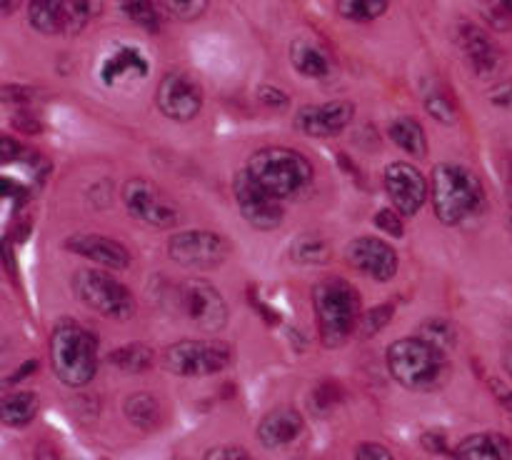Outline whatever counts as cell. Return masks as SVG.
Segmentation results:
<instances>
[{"label": "cell", "mask_w": 512, "mask_h": 460, "mask_svg": "<svg viewBox=\"0 0 512 460\" xmlns=\"http://www.w3.org/2000/svg\"><path fill=\"white\" fill-rule=\"evenodd\" d=\"M0 8H3V13L8 15V13H13V8H15V0H0Z\"/></svg>", "instance_id": "681fc988"}, {"label": "cell", "mask_w": 512, "mask_h": 460, "mask_svg": "<svg viewBox=\"0 0 512 460\" xmlns=\"http://www.w3.org/2000/svg\"><path fill=\"white\" fill-rule=\"evenodd\" d=\"M250 175L278 200L295 198L313 183V165L293 148H263L245 165Z\"/></svg>", "instance_id": "277c9868"}, {"label": "cell", "mask_w": 512, "mask_h": 460, "mask_svg": "<svg viewBox=\"0 0 512 460\" xmlns=\"http://www.w3.org/2000/svg\"><path fill=\"white\" fill-rule=\"evenodd\" d=\"M388 10V0H338V13L353 23H370Z\"/></svg>", "instance_id": "f546056e"}, {"label": "cell", "mask_w": 512, "mask_h": 460, "mask_svg": "<svg viewBox=\"0 0 512 460\" xmlns=\"http://www.w3.org/2000/svg\"><path fill=\"white\" fill-rule=\"evenodd\" d=\"M420 440H423V445L430 453H448V440H445V435L440 430H428Z\"/></svg>", "instance_id": "7bdbcfd3"}, {"label": "cell", "mask_w": 512, "mask_h": 460, "mask_svg": "<svg viewBox=\"0 0 512 460\" xmlns=\"http://www.w3.org/2000/svg\"><path fill=\"white\" fill-rule=\"evenodd\" d=\"M303 415L295 408H275L260 420L258 425V440L265 448L275 450L290 445L300 433H303Z\"/></svg>", "instance_id": "ac0fdd59"}, {"label": "cell", "mask_w": 512, "mask_h": 460, "mask_svg": "<svg viewBox=\"0 0 512 460\" xmlns=\"http://www.w3.org/2000/svg\"><path fill=\"white\" fill-rule=\"evenodd\" d=\"M455 460H512V440L503 433H475L460 440Z\"/></svg>", "instance_id": "ffe728a7"}, {"label": "cell", "mask_w": 512, "mask_h": 460, "mask_svg": "<svg viewBox=\"0 0 512 460\" xmlns=\"http://www.w3.org/2000/svg\"><path fill=\"white\" fill-rule=\"evenodd\" d=\"M355 460H395L385 445L380 443H360L355 450Z\"/></svg>", "instance_id": "74e56055"}, {"label": "cell", "mask_w": 512, "mask_h": 460, "mask_svg": "<svg viewBox=\"0 0 512 460\" xmlns=\"http://www.w3.org/2000/svg\"><path fill=\"white\" fill-rule=\"evenodd\" d=\"M120 10L135 25H140L143 30H150V33H158L160 25H163V13L155 5V0H120Z\"/></svg>", "instance_id": "f1b7e54d"}, {"label": "cell", "mask_w": 512, "mask_h": 460, "mask_svg": "<svg viewBox=\"0 0 512 460\" xmlns=\"http://www.w3.org/2000/svg\"><path fill=\"white\" fill-rule=\"evenodd\" d=\"M388 370L403 388L435 390L445 380V353L428 340L400 338L388 348Z\"/></svg>", "instance_id": "5b68a950"}, {"label": "cell", "mask_w": 512, "mask_h": 460, "mask_svg": "<svg viewBox=\"0 0 512 460\" xmlns=\"http://www.w3.org/2000/svg\"><path fill=\"white\" fill-rule=\"evenodd\" d=\"M35 460H60V458H58V453H55L53 445L40 443L38 450H35Z\"/></svg>", "instance_id": "bcb514c9"}, {"label": "cell", "mask_w": 512, "mask_h": 460, "mask_svg": "<svg viewBox=\"0 0 512 460\" xmlns=\"http://www.w3.org/2000/svg\"><path fill=\"white\" fill-rule=\"evenodd\" d=\"M375 225H378L380 230H385L388 235H393V238H400V235H403V218H400L398 210H378V213H375Z\"/></svg>", "instance_id": "d590c367"}, {"label": "cell", "mask_w": 512, "mask_h": 460, "mask_svg": "<svg viewBox=\"0 0 512 460\" xmlns=\"http://www.w3.org/2000/svg\"><path fill=\"white\" fill-rule=\"evenodd\" d=\"M108 363L115 365L123 373H145V370L153 368L155 355L148 345L130 343L123 345V348H115L113 353L108 355Z\"/></svg>", "instance_id": "4316f807"}, {"label": "cell", "mask_w": 512, "mask_h": 460, "mask_svg": "<svg viewBox=\"0 0 512 460\" xmlns=\"http://www.w3.org/2000/svg\"><path fill=\"white\" fill-rule=\"evenodd\" d=\"M313 308L318 318L320 340L328 348H340L360 323V298L343 278L320 280L313 290Z\"/></svg>", "instance_id": "3957f363"}, {"label": "cell", "mask_w": 512, "mask_h": 460, "mask_svg": "<svg viewBox=\"0 0 512 460\" xmlns=\"http://www.w3.org/2000/svg\"><path fill=\"white\" fill-rule=\"evenodd\" d=\"M503 368L508 370V375L512 378V348L505 350V355H503Z\"/></svg>", "instance_id": "c3c4849f"}, {"label": "cell", "mask_w": 512, "mask_h": 460, "mask_svg": "<svg viewBox=\"0 0 512 460\" xmlns=\"http://www.w3.org/2000/svg\"><path fill=\"white\" fill-rule=\"evenodd\" d=\"M388 133L390 138H393V143L398 145V148H403L405 153L415 155V158L428 153V138H425L423 125H420L415 118H410V115H403V118L393 120Z\"/></svg>", "instance_id": "cb8c5ba5"}, {"label": "cell", "mask_w": 512, "mask_h": 460, "mask_svg": "<svg viewBox=\"0 0 512 460\" xmlns=\"http://www.w3.org/2000/svg\"><path fill=\"white\" fill-rule=\"evenodd\" d=\"M125 418L143 433H153L163 425V405L150 393H135L123 403Z\"/></svg>", "instance_id": "44dd1931"}, {"label": "cell", "mask_w": 512, "mask_h": 460, "mask_svg": "<svg viewBox=\"0 0 512 460\" xmlns=\"http://www.w3.org/2000/svg\"><path fill=\"white\" fill-rule=\"evenodd\" d=\"M123 203L135 220L153 228L170 230L180 223L178 205L145 178H133L123 185Z\"/></svg>", "instance_id": "9c48e42d"}, {"label": "cell", "mask_w": 512, "mask_h": 460, "mask_svg": "<svg viewBox=\"0 0 512 460\" xmlns=\"http://www.w3.org/2000/svg\"><path fill=\"white\" fill-rule=\"evenodd\" d=\"M228 253V240L220 238L213 230H180L168 238V255L185 268H218L225 263Z\"/></svg>", "instance_id": "30bf717a"}, {"label": "cell", "mask_w": 512, "mask_h": 460, "mask_svg": "<svg viewBox=\"0 0 512 460\" xmlns=\"http://www.w3.org/2000/svg\"><path fill=\"white\" fill-rule=\"evenodd\" d=\"M30 98H33L30 88H23V85H3V103L20 105L23 108L25 103H30Z\"/></svg>", "instance_id": "b9f144b4"}, {"label": "cell", "mask_w": 512, "mask_h": 460, "mask_svg": "<svg viewBox=\"0 0 512 460\" xmlns=\"http://www.w3.org/2000/svg\"><path fill=\"white\" fill-rule=\"evenodd\" d=\"M160 5L165 8V13L178 20H185V23L198 20L208 10V0H160Z\"/></svg>", "instance_id": "d6a6232c"}, {"label": "cell", "mask_w": 512, "mask_h": 460, "mask_svg": "<svg viewBox=\"0 0 512 460\" xmlns=\"http://www.w3.org/2000/svg\"><path fill=\"white\" fill-rule=\"evenodd\" d=\"M50 365L60 383L83 388L98 370V340L75 320H58L50 333Z\"/></svg>", "instance_id": "6da1fadb"}, {"label": "cell", "mask_w": 512, "mask_h": 460, "mask_svg": "<svg viewBox=\"0 0 512 460\" xmlns=\"http://www.w3.org/2000/svg\"><path fill=\"white\" fill-rule=\"evenodd\" d=\"M38 395L30 390H18V393H8L3 398V423L10 428H23L30 420L38 415Z\"/></svg>", "instance_id": "484cf974"}, {"label": "cell", "mask_w": 512, "mask_h": 460, "mask_svg": "<svg viewBox=\"0 0 512 460\" xmlns=\"http://www.w3.org/2000/svg\"><path fill=\"white\" fill-rule=\"evenodd\" d=\"M148 70V58H145L138 48H133V45H123V48H118L115 53H110L108 58L103 60V65H100V80L113 88V85L118 83L145 78Z\"/></svg>", "instance_id": "d6986e66"}, {"label": "cell", "mask_w": 512, "mask_h": 460, "mask_svg": "<svg viewBox=\"0 0 512 460\" xmlns=\"http://www.w3.org/2000/svg\"><path fill=\"white\" fill-rule=\"evenodd\" d=\"M68 3L70 0H30L28 3L30 25L43 35L63 33Z\"/></svg>", "instance_id": "603a6c76"}, {"label": "cell", "mask_w": 512, "mask_h": 460, "mask_svg": "<svg viewBox=\"0 0 512 460\" xmlns=\"http://www.w3.org/2000/svg\"><path fill=\"white\" fill-rule=\"evenodd\" d=\"M65 248L108 270H125L130 265V250L123 243H118V240L105 238V235L75 233L65 240Z\"/></svg>", "instance_id": "e0dca14e"}, {"label": "cell", "mask_w": 512, "mask_h": 460, "mask_svg": "<svg viewBox=\"0 0 512 460\" xmlns=\"http://www.w3.org/2000/svg\"><path fill=\"white\" fill-rule=\"evenodd\" d=\"M13 125L23 130V133H40V120H35L28 110H20V115L13 118Z\"/></svg>", "instance_id": "f6af8a7d"}, {"label": "cell", "mask_w": 512, "mask_h": 460, "mask_svg": "<svg viewBox=\"0 0 512 460\" xmlns=\"http://www.w3.org/2000/svg\"><path fill=\"white\" fill-rule=\"evenodd\" d=\"M385 190H388L395 210L403 215L418 213L428 198V183H425L423 173L415 165L403 163V160L390 163L385 168Z\"/></svg>", "instance_id": "9a60e30c"}, {"label": "cell", "mask_w": 512, "mask_h": 460, "mask_svg": "<svg viewBox=\"0 0 512 460\" xmlns=\"http://www.w3.org/2000/svg\"><path fill=\"white\" fill-rule=\"evenodd\" d=\"M490 103L498 105L500 110H508L512 113V80H505V83L495 85L493 90H490Z\"/></svg>", "instance_id": "60d3db41"}, {"label": "cell", "mask_w": 512, "mask_h": 460, "mask_svg": "<svg viewBox=\"0 0 512 460\" xmlns=\"http://www.w3.org/2000/svg\"><path fill=\"white\" fill-rule=\"evenodd\" d=\"M235 203L245 223L258 230H273L283 223V208L273 193L263 188L248 170H238L233 178Z\"/></svg>", "instance_id": "8fae6325"}, {"label": "cell", "mask_w": 512, "mask_h": 460, "mask_svg": "<svg viewBox=\"0 0 512 460\" xmlns=\"http://www.w3.org/2000/svg\"><path fill=\"white\" fill-rule=\"evenodd\" d=\"M203 460H255L248 450L238 448V445H218V448L208 450Z\"/></svg>", "instance_id": "8d00e7d4"}, {"label": "cell", "mask_w": 512, "mask_h": 460, "mask_svg": "<svg viewBox=\"0 0 512 460\" xmlns=\"http://www.w3.org/2000/svg\"><path fill=\"white\" fill-rule=\"evenodd\" d=\"M430 195L440 223L458 225L485 205V190L478 175L458 163H443L433 170Z\"/></svg>", "instance_id": "7a4b0ae2"}, {"label": "cell", "mask_w": 512, "mask_h": 460, "mask_svg": "<svg viewBox=\"0 0 512 460\" xmlns=\"http://www.w3.org/2000/svg\"><path fill=\"white\" fill-rule=\"evenodd\" d=\"M458 45L463 50L465 60L470 63V68L475 70V75L480 78H493L500 68H503V53H500L498 43L485 33L480 25L465 23L458 25Z\"/></svg>", "instance_id": "2e32d148"}, {"label": "cell", "mask_w": 512, "mask_h": 460, "mask_svg": "<svg viewBox=\"0 0 512 460\" xmlns=\"http://www.w3.org/2000/svg\"><path fill=\"white\" fill-rule=\"evenodd\" d=\"M500 5H503L505 13H510V15H512V0H500Z\"/></svg>", "instance_id": "f907efd6"}, {"label": "cell", "mask_w": 512, "mask_h": 460, "mask_svg": "<svg viewBox=\"0 0 512 460\" xmlns=\"http://www.w3.org/2000/svg\"><path fill=\"white\" fill-rule=\"evenodd\" d=\"M0 150H3V163H13L15 158L23 155V145H20L18 140L10 138V135H3V138H0Z\"/></svg>", "instance_id": "ee69618b"}, {"label": "cell", "mask_w": 512, "mask_h": 460, "mask_svg": "<svg viewBox=\"0 0 512 460\" xmlns=\"http://www.w3.org/2000/svg\"><path fill=\"white\" fill-rule=\"evenodd\" d=\"M155 103L165 118L185 123V120H193L203 108V90H200L198 80L185 70H170L168 75L160 78Z\"/></svg>", "instance_id": "7c38bea8"}, {"label": "cell", "mask_w": 512, "mask_h": 460, "mask_svg": "<svg viewBox=\"0 0 512 460\" xmlns=\"http://www.w3.org/2000/svg\"><path fill=\"white\" fill-rule=\"evenodd\" d=\"M103 3L100 0H70L65 10L63 33H80L93 18H98Z\"/></svg>", "instance_id": "4dcf8cb0"}, {"label": "cell", "mask_w": 512, "mask_h": 460, "mask_svg": "<svg viewBox=\"0 0 512 460\" xmlns=\"http://www.w3.org/2000/svg\"><path fill=\"white\" fill-rule=\"evenodd\" d=\"M343 398H345L343 385L335 383V380H325V383H320L318 388H315L313 405H315V410H330V408H335V405H338Z\"/></svg>", "instance_id": "e575fe53"}, {"label": "cell", "mask_w": 512, "mask_h": 460, "mask_svg": "<svg viewBox=\"0 0 512 460\" xmlns=\"http://www.w3.org/2000/svg\"><path fill=\"white\" fill-rule=\"evenodd\" d=\"M258 98H260V103H265L268 108H275V110L288 108V103H290L288 95H285L280 88H273V85H263V88L258 90Z\"/></svg>", "instance_id": "ab89813d"}, {"label": "cell", "mask_w": 512, "mask_h": 460, "mask_svg": "<svg viewBox=\"0 0 512 460\" xmlns=\"http://www.w3.org/2000/svg\"><path fill=\"white\" fill-rule=\"evenodd\" d=\"M355 118V105L350 100H330L320 105H303L295 113V130L310 138H333L343 133Z\"/></svg>", "instance_id": "5bb4252c"}, {"label": "cell", "mask_w": 512, "mask_h": 460, "mask_svg": "<svg viewBox=\"0 0 512 460\" xmlns=\"http://www.w3.org/2000/svg\"><path fill=\"white\" fill-rule=\"evenodd\" d=\"M420 338L428 340L430 345H435L443 353H450L455 348V340H458V333H455L453 323L443 318H430L420 325Z\"/></svg>", "instance_id": "1f68e13d"}, {"label": "cell", "mask_w": 512, "mask_h": 460, "mask_svg": "<svg viewBox=\"0 0 512 460\" xmlns=\"http://www.w3.org/2000/svg\"><path fill=\"white\" fill-rule=\"evenodd\" d=\"M290 63L305 78H325L330 73V60L323 53V48L310 40L298 38L290 45Z\"/></svg>", "instance_id": "7402d4cb"}, {"label": "cell", "mask_w": 512, "mask_h": 460, "mask_svg": "<svg viewBox=\"0 0 512 460\" xmlns=\"http://www.w3.org/2000/svg\"><path fill=\"white\" fill-rule=\"evenodd\" d=\"M423 88V105L430 113V118H435L443 125H453L458 120V105H455L448 88L443 83H438V80H428Z\"/></svg>", "instance_id": "d4e9b609"}, {"label": "cell", "mask_w": 512, "mask_h": 460, "mask_svg": "<svg viewBox=\"0 0 512 460\" xmlns=\"http://www.w3.org/2000/svg\"><path fill=\"white\" fill-rule=\"evenodd\" d=\"M73 290L83 305L113 320H130L135 315V298L128 285L105 270H78L73 275Z\"/></svg>", "instance_id": "8992f818"}, {"label": "cell", "mask_w": 512, "mask_h": 460, "mask_svg": "<svg viewBox=\"0 0 512 460\" xmlns=\"http://www.w3.org/2000/svg\"><path fill=\"white\" fill-rule=\"evenodd\" d=\"M175 308L188 323L200 330H210V333L225 328L228 323V303L220 290L205 278H185L183 283H178Z\"/></svg>", "instance_id": "ba28073f"}, {"label": "cell", "mask_w": 512, "mask_h": 460, "mask_svg": "<svg viewBox=\"0 0 512 460\" xmlns=\"http://www.w3.org/2000/svg\"><path fill=\"white\" fill-rule=\"evenodd\" d=\"M35 368H38V363H35V360H30V363L20 365V368H18V373H15V375H10V380H8V383H18L20 378H25V375H30V373H33Z\"/></svg>", "instance_id": "7dc6e473"}, {"label": "cell", "mask_w": 512, "mask_h": 460, "mask_svg": "<svg viewBox=\"0 0 512 460\" xmlns=\"http://www.w3.org/2000/svg\"><path fill=\"white\" fill-rule=\"evenodd\" d=\"M508 230H510V238H512V220L508 223Z\"/></svg>", "instance_id": "816d5d0a"}, {"label": "cell", "mask_w": 512, "mask_h": 460, "mask_svg": "<svg viewBox=\"0 0 512 460\" xmlns=\"http://www.w3.org/2000/svg\"><path fill=\"white\" fill-rule=\"evenodd\" d=\"M230 345L220 340H178L163 353V368L180 378H203L215 375L230 365Z\"/></svg>", "instance_id": "52a82bcc"}, {"label": "cell", "mask_w": 512, "mask_h": 460, "mask_svg": "<svg viewBox=\"0 0 512 460\" xmlns=\"http://www.w3.org/2000/svg\"><path fill=\"white\" fill-rule=\"evenodd\" d=\"M390 320H393V305H375V308L365 310V313L360 315L358 328L365 338H370V335L380 333Z\"/></svg>", "instance_id": "836d02e7"}, {"label": "cell", "mask_w": 512, "mask_h": 460, "mask_svg": "<svg viewBox=\"0 0 512 460\" xmlns=\"http://www.w3.org/2000/svg\"><path fill=\"white\" fill-rule=\"evenodd\" d=\"M345 258L355 270L378 280V283H385V280L395 278V273H398V253H395V248L385 243L383 238H375V235H360V238L350 240L348 248H345Z\"/></svg>", "instance_id": "4fadbf2b"}, {"label": "cell", "mask_w": 512, "mask_h": 460, "mask_svg": "<svg viewBox=\"0 0 512 460\" xmlns=\"http://www.w3.org/2000/svg\"><path fill=\"white\" fill-rule=\"evenodd\" d=\"M488 388H490V393H493V398L498 400L500 408H503L505 413H508L512 418V388H508V385H505L503 380H498V378H490Z\"/></svg>", "instance_id": "f35d334b"}, {"label": "cell", "mask_w": 512, "mask_h": 460, "mask_svg": "<svg viewBox=\"0 0 512 460\" xmlns=\"http://www.w3.org/2000/svg\"><path fill=\"white\" fill-rule=\"evenodd\" d=\"M290 258L300 265H323L330 260V245L320 235H300L290 245Z\"/></svg>", "instance_id": "83f0119b"}]
</instances>
